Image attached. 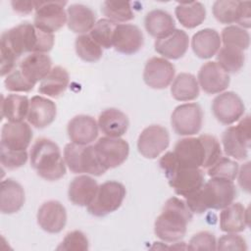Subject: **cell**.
I'll return each mask as SVG.
<instances>
[{
	"instance_id": "9a60e30c",
	"label": "cell",
	"mask_w": 251,
	"mask_h": 251,
	"mask_svg": "<svg viewBox=\"0 0 251 251\" xmlns=\"http://www.w3.org/2000/svg\"><path fill=\"white\" fill-rule=\"evenodd\" d=\"M175 66L165 58L152 57L144 67L143 80L151 88H167L175 78Z\"/></svg>"
},
{
	"instance_id": "3957f363",
	"label": "cell",
	"mask_w": 251,
	"mask_h": 251,
	"mask_svg": "<svg viewBox=\"0 0 251 251\" xmlns=\"http://www.w3.org/2000/svg\"><path fill=\"white\" fill-rule=\"evenodd\" d=\"M236 197V188L232 180L212 177L202 187L185 198L192 213L202 214L208 209L222 210L231 204Z\"/></svg>"
},
{
	"instance_id": "e0dca14e",
	"label": "cell",
	"mask_w": 251,
	"mask_h": 251,
	"mask_svg": "<svg viewBox=\"0 0 251 251\" xmlns=\"http://www.w3.org/2000/svg\"><path fill=\"white\" fill-rule=\"evenodd\" d=\"M144 42L142 31L138 26L130 24H119L113 34V47L116 51L131 55L138 52Z\"/></svg>"
},
{
	"instance_id": "e575fe53",
	"label": "cell",
	"mask_w": 251,
	"mask_h": 251,
	"mask_svg": "<svg viewBox=\"0 0 251 251\" xmlns=\"http://www.w3.org/2000/svg\"><path fill=\"white\" fill-rule=\"evenodd\" d=\"M244 1L218 0L213 4V15L221 24L239 23Z\"/></svg>"
},
{
	"instance_id": "74e56055",
	"label": "cell",
	"mask_w": 251,
	"mask_h": 251,
	"mask_svg": "<svg viewBox=\"0 0 251 251\" xmlns=\"http://www.w3.org/2000/svg\"><path fill=\"white\" fill-rule=\"evenodd\" d=\"M101 11L108 20L115 24L126 23L133 20L134 18L129 2L105 1L102 4Z\"/></svg>"
},
{
	"instance_id": "44dd1931",
	"label": "cell",
	"mask_w": 251,
	"mask_h": 251,
	"mask_svg": "<svg viewBox=\"0 0 251 251\" xmlns=\"http://www.w3.org/2000/svg\"><path fill=\"white\" fill-rule=\"evenodd\" d=\"M189 37L184 30L175 28L169 35L156 39L155 51L165 59L176 60L181 58L187 51Z\"/></svg>"
},
{
	"instance_id": "ee69618b",
	"label": "cell",
	"mask_w": 251,
	"mask_h": 251,
	"mask_svg": "<svg viewBox=\"0 0 251 251\" xmlns=\"http://www.w3.org/2000/svg\"><path fill=\"white\" fill-rule=\"evenodd\" d=\"M0 161L3 168L8 170L19 169L23 167L27 161L26 150L15 151L0 147Z\"/></svg>"
},
{
	"instance_id": "f1b7e54d",
	"label": "cell",
	"mask_w": 251,
	"mask_h": 251,
	"mask_svg": "<svg viewBox=\"0 0 251 251\" xmlns=\"http://www.w3.org/2000/svg\"><path fill=\"white\" fill-rule=\"evenodd\" d=\"M68 27L75 33L84 34L96 24L94 12L82 4H72L67 10Z\"/></svg>"
},
{
	"instance_id": "cb8c5ba5",
	"label": "cell",
	"mask_w": 251,
	"mask_h": 251,
	"mask_svg": "<svg viewBox=\"0 0 251 251\" xmlns=\"http://www.w3.org/2000/svg\"><path fill=\"white\" fill-rule=\"evenodd\" d=\"M97 181L91 176L82 175L75 177L68 190L69 200L76 206H88L94 199L98 189Z\"/></svg>"
},
{
	"instance_id": "7bdbcfd3",
	"label": "cell",
	"mask_w": 251,
	"mask_h": 251,
	"mask_svg": "<svg viewBox=\"0 0 251 251\" xmlns=\"http://www.w3.org/2000/svg\"><path fill=\"white\" fill-rule=\"evenodd\" d=\"M4 84L7 90L13 92H29L34 87V85L23 75L19 68L14 69L7 75Z\"/></svg>"
},
{
	"instance_id": "f6af8a7d",
	"label": "cell",
	"mask_w": 251,
	"mask_h": 251,
	"mask_svg": "<svg viewBox=\"0 0 251 251\" xmlns=\"http://www.w3.org/2000/svg\"><path fill=\"white\" fill-rule=\"evenodd\" d=\"M187 248L189 250H216V237L209 231H200L190 238Z\"/></svg>"
},
{
	"instance_id": "ba28073f",
	"label": "cell",
	"mask_w": 251,
	"mask_h": 251,
	"mask_svg": "<svg viewBox=\"0 0 251 251\" xmlns=\"http://www.w3.org/2000/svg\"><path fill=\"white\" fill-rule=\"evenodd\" d=\"M126 193L123 183L115 180L105 181L98 186L93 201L87 206V211L95 217H104L113 213L121 207Z\"/></svg>"
},
{
	"instance_id": "5bb4252c",
	"label": "cell",
	"mask_w": 251,
	"mask_h": 251,
	"mask_svg": "<svg viewBox=\"0 0 251 251\" xmlns=\"http://www.w3.org/2000/svg\"><path fill=\"white\" fill-rule=\"evenodd\" d=\"M245 106L241 98L232 91L217 95L212 103L214 117L223 125L228 126L237 122L244 114Z\"/></svg>"
},
{
	"instance_id": "ac0fdd59",
	"label": "cell",
	"mask_w": 251,
	"mask_h": 251,
	"mask_svg": "<svg viewBox=\"0 0 251 251\" xmlns=\"http://www.w3.org/2000/svg\"><path fill=\"white\" fill-rule=\"evenodd\" d=\"M198 81L202 90L208 94H217L229 85V75L214 61L205 63L199 73Z\"/></svg>"
},
{
	"instance_id": "c3c4849f",
	"label": "cell",
	"mask_w": 251,
	"mask_h": 251,
	"mask_svg": "<svg viewBox=\"0 0 251 251\" xmlns=\"http://www.w3.org/2000/svg\"><path fill=\"white\" fill-rule=\"evenodd\" d=\"M36 1H12V7L14 11L19 14H29L33 9H35Z\"/></svg>"
},
{
	"instance_id": "5b68a950",
	"label": "cell",
	"mask_w": 251,
	"mask_h": 251,
	"mask_svg": "<svg viewBox=\"0 0 251 251\" xmlns=\"http://www.w3.org/2000/svg\"><path fill=\"white\" fill-rule=\"evenodd\" d=\"M169 185L174 188L175 192L184 197V199L204 184L205 175L200 168H188L180 165L176 159L173 152H167L159 161Z\"/></svg>"
},
{
	"instance_id": "484cf974",
	"label": "cell",
	"mask_w": 251,
	"mask_h": 251,
	"mask_svg": "<svg viewBox=\"0 0 251 251\" xmlns=\"http://www.w3.org/2000/svg\"><path fill=\"white\" fill-rule=\"evenodd\" d=\"M129 126L127 116L116 108L104 110L98 118V127L106 136L120 137L124 135Z\"/></svg>"
},
{
	"instance_id": "7c38bea8",
	"label": "cell",
	"mask_w": 251,
	"mask_h": 251,
	"mask_svg": "<svg viewBox=\"0 0 251 251\" xmlns=\"http://www.w3.org/2000/svg\"><path fill=\"white\" fill-rule=\"evenodd\" d=\"M203 112L197 103L178 105L171 117L174 131L178 135L189 136L198 133L202 127Z\"/></svg>"
},
{
	"instance_id": "8fae6325",
	"label": "cell",
	"mask_w": 251,
	"mask_h": 251,
	"mask_svg": "<svg viewBox=\"0 0 251 251\" xmlns=\"http://www.w3.org/2000/svg\"><path fill=\"white\" fill-rule=\"evenodd\" d=\"M98 162L108 171L121 166L129 153L128 143L120 137H100L94 144Z\"/></svg>"
},
{
	"instance_id": "603a6c76",
	"label": "cell",
	"mask_w": 251,
	"mask_h": 251,
	"mask_svg": "<svg viewBox=\"0 0 251 251\" xmlns=\"http://www.w3.org/2000/svg\"><path fill=\"white\" fill-rule=\"evenodd\" d=\"M57 115L56 104L43 96H33L30 99L27 122L36 128H43L51 125Z\"/></svg>"
},
{
	"instance_id": "d590c367",
	"label": "cell",
	"mask_w": 251,
	"mask_h": 251,
	"mask_svg": "<svg viewBox=\"0 0 251 251\" xmlns=\"http://www.w3.org/2000/svg\"><path fill=\"white\" fill-rule=\"evenodd\" d=\"M217 63L228 74V73H237L239 72L245 61V56L242 50L230 47L223 46L220 48L217 54Z\"/></svg>"
},
{
	"instance_id": "4316f807",
	"label": "cell",
	"mask_w": 251,
	"mask_h": 251,
	"mask_svg": "<svg viewBox=\"0 0 251 251\" xmlns=\"http://www.w3.org/2000/svg\"><path fill=\"white\" fill-rule=\"evenodd\" d=\"M25 203L23 186L12 178L2 180L0 188V210L3 214L18 212Z\"/></svg>"
},
{
	"instance_id": "52a82bcc",
	"label": "cell",
	"mask_w": 251,
	"mask_h": 251,
	"mask_svg": "<svg viewBox=\"0 0 251 251\" xmlns=\"http://www.w3.org/2000/svg\"><path fill=\"white\" fill-rule=\"evenodd\" d=\"M64 160L74 174L85 173L99 176L106 173V170L98 162L94 145H79L70 142L65 146Z\"/></svg>"
},
{
	"instance_id": "836d02e7",
	"label": "cell",
	"mask_w": 251,
	"mask_h": 251,
	"mask_svg": "<svg viewBox=\"0 0 251 251\" xmlns=\"http://www.w3.org/2000/svg\"><path fill=\"white\" fill-rule=\"evenodd\" d=\"M178 22L187 28L200 25L206 19V9L200 2L179 3L175 10Z\"/></svg>"
},
{
	"instance_id": "4dcf8cb0",
	"label": "cell",
	"mask_w": 251,
	"mask_h": 251,
	"mask_svg": "<svg viewBox=\"0 0 251 251\" xmlns=\"http://www.w3.org/2000/svg\"><path fill=\"white\" fill-rule=\"evenodd\" d=\"M69 81L70 78L67 70L61 66H56L41 80L38 92L48 97L57 98L66 91Z\"/></svg>"
},
{
	"instance_id": "b9f144b4",
	"label": "cell",
	"mask_w": 251,
	"mask_h": 251,
	"mask_svg": "<svg viewBox=\"0 0 251 251\" xmlns=\"http://www.w3.org/2000/svg\"><path fill=\"white\" fill-rule=\"evenodd\" d=\"M89 243L86 235L80 230H73L66 234L57 250L63 251H85L88 250Z\"/></svg>"
},
{
	"instance_id": "7a4b0ae2",
	"label": "cell",
	"mask_w": 251,
	"mask_h": 251,
	"mask_svg": "<svg viewBox=\"0 0 251 251\" xmlns=\"http://www.w3.org/2000/svg\"><path fill=\"white\" fill-rule=\"evenodd\" d=\"M173 153L180 165L188 168L208 169L222 157L219 140L210 134L181 138L176 143Z\"/></svg>"
},
{
	"instance_id": "f546056e",
	"label": "cell",
	"mask_w": 251,
	"mask_h": 251,
	"mask_svg": "<svg viewBox=\"0 0 251 251\" xmlns=\"http://www.w3.org/2000/svg\"><path fill=\"white\" fill-rule=\"evenodd\" d=\"M147 32L157 39L169 35L176 26L175 20L167 11L155 9L147 13L144 19Z\"/></svg>"
},
{
	"instance_id": "60d3db41",
	"label": "cell",
	"mask_w": 251,
	"mask_h": 251,
	"mask_svg": "<svg viewBox=\"0 0 251 251\" xmlns=\"http://www.w3.org/2000/svg\"><path fill=\"white\" fill-rule=\"evenodd\" d=\"M238 164L226 157H220L211 167L208 168V176L211 177L226 178L228 180L235 179L238 174Z\"/></svg>"
},
{
	"instance_id": "d6a6232c",
	"label": "cell",
	"mask_w": 251,
	"mask_h": 251,
	"mask_svg": "<svg viewBox=\"0 0 251 251\" xmlns=\"http://www.w3.org/2000/svg\"><path fill=\"white\" fill-rule=\"evenodd\" d=\"M172 96L177 101H191L199 95V84L196 77L187 73H180L174 78L171 86Z\"/></svg>"
},
{
	"instance_id": "d6986e66",
	"label": "cell",
	"mask_w": 251,
	"mask_h": 251,
	"mask_svg": "<svg viewBox=\"0 0 251 251\" xmlns=\"http://www.w3.org/2000/svg\"><path fill=\"white\" fill-rule=\"evenodd\" d=\"M37 224L49 233L62 231L67 224L66 208L57 200L44 202L37 212Z\"/></svg>"
},
{
	"instance_id": "8d00e7d4",
	"label": "cell",
	"mask_w": 251,
	"mask_h": 251,
	"mask_svg": "<svg viewBox=\"0 0 251 251\" xmlns=\"http://www.w3.org/2000/svg\"><path fill=\"white\" fill-rule=\"evenodd\" d=\"M75 48L76 55L83 61L94 63L103 55L102 47L99 46L88 34H80L75 38Z\"/></svg>"
},
{
	"instance_id": "4fadbf2b",
	"label": "cell",
	"mask_w": 251,
	"mask_h": 251,
	"mask_svg": "<svg viewBox=\"0 0 251 251\" xmlns=\"http://www.w3.org/2000/svg\"><path fill=\"white\" fill-rule=\"evenodd\" d=\"M170 144V134L166 127L152 125L145 127L137 140L138 152L147 159H155Z\"/></svg>"
},
{
	"instance_id": "2e32d148",
	"label": "cell",
	"mask_w": 251,
	"mask_h": 251,
	"mask_svg": "<svg viewBox=\"0 0 251 251\" xmlns=\"http://www.w3.org/2000/svg\"><path fill=\"white\" fill-rule=\"evenodd\" d=\"M31 139L32 130L27 123L8 122L2 126L0 147L8 150L25 151Z\"/></svg>"
},
{
	"instance_id": "8992f818",
	"label": "cell",
	"mask_w": 251,
	"mask_h": 251,
	"mask_svg": "<svg viewBox=\"0 0 251 251\" xmlns=\"http://www.w3.org/2000/svg\"><path fill=\"white\" fill-rule=\"evenodd\" d=\"M29 159L33 170L46 180H58L66 174L65 160L60 148L51 139L45 137L36 139L31 146Z\"/></svg>"
},
{
	"instance_id": "9c48e42d",
	"label": "cell",
	"mask_w": 251,
	"mask_h": 251,
	"mask_svg": "<svg viewBox=\"0 0 251 251\" xmlns=\"http://www.w3.org/2000/svg\"><path fill=\"white\" fill-rule=\"evenodd\" d=\"M250 140L249 116L244 117L237 126L227 127L222 135L225 153L237 160H244L248 157Z\"/></svg>"
},
{
	"instance_id": "1f68e13d",
	"label": "cell",
	"mask_w": 251,
	"mask_h": 251,
	"mask_svg": "<svg viewBox=\"0 0 251 251\" xmlns=\"http://www.w3.org/2000/svg\"><path fill=\"white\" fill-rule=\"evenodd\" d=\"M29 103L30 100L24 95L9 94L6 97L2 96V118L12 123L24 122L29 111Z\"/></svg>"
},
{
	"instance_id": "30bf717a",
	"label": "cell",
	"mask_w": 251,
	"mask_h": 251,
	"mask_svg": "<svg viewBox=\"0 0 251 251\" xmlns=\"http://www.w3.org/2000/svg\"><path fill=\"white\" fill-rule=\"evenodd\" d=\"M66 5V1H36L34 26L48 33L62 28L68 17L64 9Z\"/></svg>"
},
{
	"instance_id": "bcb514c9",
	"label": "cell",
	"mask_w": 251,
	"mask_h": 251,
	"mask_svg": "<svg viewBox=\"0 0 251 251\" xmlns=\"http://www.w3.org/2000/svg\"><path fill=\"white\" fill-rule=\"evenodd\" d=\"M218 250H247V245L245 239L235 232H227L221 236L217 242Z\"/></svg>"
},
{
	"instance_id": "f35d334b",
	"label": "cell",
	"mask_w": 251,
	"mask_h": 251,
	"mask_svg": "<svg viewBox=\"0 0 251 251\" xmlns=\"http://www.w3.org/2000/svg\"><path fill=\"white\" fill-rule=\"evenodd\" d=\"M222 42L224 46L235 47L240 50L248 49L250 45V35L247 30L238 25H228L222 30Z\"/></svg>"
},
{
	"instance_id": "6da1fadb",
	"label": "cell",
	"mask_w": 251,
	"mask_h": 251,
	"mask_svg": "<svg viewBox=\"0 0 251 251\" xmlns=\"http://www.w3.org/2000/svg\"><path fill=\"white\" fill-rule=\"evenodd\" d=\"M54 45L53 33L42 31L27 22L5 30L0 39L1 75L16 69L18 59L25 53H46Z\"/></svg>"
},
{
	"instance_id": "d4e9b609",
	"label": "cell",
	"mask_w": 251,
	"mask_h": 251,
	"mask_svg": "<svg viewBox=\"0 0 251 251\" xmlns=\"http://www.w3.org/2000/svg\"><path fill=\"white\" fill-rule=\"evenodd\" d=\"M220 228L225 232H241L249 226L248 210L241 203H231L222 209Z\"/></svg>"
},
{
	"instance_id": "83f0119b",
	"label": "cell",
	"mask_w": 251,
	"mask_h": 251,
	"mask_svg": "<svg viewBox=\"0 0 251 251\" xmlns=\"http://www.w3.org/2000/svg\"><path fill=\"white\" fill-rule=\"evenodd\" d=\"M221 45V36L213 28H204L197 31L191 40L192 50L200 59L212 58L218 53Z\"/></svg>"
},
{
	"instance_id": "ab89813d",
	"label": "cell",
	"mask_w": 251,
	"mask_h": 251,
	"mask_svg": "<svg viewBox=\"0 0 251 251\" xmlns=\"http://www.w3.org/2000/svg\"><path fill=\"white\" fill-rule=\"evenodd\" d=\"M118 24L108 19H101L90 30V37L102 48L109 49L113 47V34Z\"/></svg>"
},
{
	"instance_id": "7402d4cb",
	"label": "cell",
	"mask_w": 251,
	"mask_h": 251,
	"mask_svg": "<svg viewBox=\"0 0 251 251\" xmlns=\"http://www.w3.org/2000/svg\"><path fill=\"white\" fill-rule=\"evenodd\" d=\"M51 67V58L45 53H31L19 63L21 73L33 85L50 73Z\"/></svg>"
},
{
	"instance_id": "7dc6e473",
	"label": "cell",
	"mask_w": 251,
	"mask_h": 251,
	"mask_svg": "<svg viewBox=\"0 0 251 251\" xmlns=\"http://www.w3.org/2000/svg\"><path fill=\"white\" fill-rule=\"evenodd\" d=\"M249 173H250V162H247L246 164L241 166L240 172H239V176H238V183H239L240 187L243 190H245L246 192L250 191Z\"/></svg>"
},
{
	"instance_id": "ffe728a7",
	"label": "cell",
	"mask_w": 251,
	"mask_h": 251,
	"mask_svg": "<svg viewBox=\"0 0 251 251\" xmlns=\"http://www.w3.org/2000/svg\"><path fill=\"white\" fill-rule=\"evenodd\" d=\"M69 138L79 145H87L98 136V124L95 119L87 115H77L68 124Z\"/></svg>"
},
{
	"instance_id": "277c9868",
	"label": "cell",
	"mask_w": 251,
	"mask_h": 251,
	"mask_svg": "<svg viewBox=\"0 0 251 251\" xmlns=\"http://www.w3.org/2000/svg\"><path fill=\"white\" fill-rule=\"evenodd\" d=\"M191 220L192 212L185 201L171 197L166 201L162 213L155 221L154 232L163 241H178L185 235L187 224Z\"/></svg>"
}]
</instances>
